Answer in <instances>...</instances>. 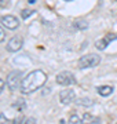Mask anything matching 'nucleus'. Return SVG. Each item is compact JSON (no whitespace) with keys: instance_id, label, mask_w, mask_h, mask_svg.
Returning a JSON list of instances; mask_svg holds the SVG:
<instances>
[{"instance_id":"obj_1","label":"nucleus","mask_w":117,"mask_h":124,"mask_svg":"<svg viewBox=\"0 0 117 124\" xmlns=\"http://www.w3.org/2000/svg\"><path fill=\"white\" fill-rule=\"evenodd\" d=\"M47 81V76L41 69H36V70H32L30 73H28L22 80V84H21V93L23 94H30L35 93L37 90L43 87L44 83Z\"/></svg>"},{"instance_id":"obj_2","label":"nucleus","mask_w":117,"mask_h":124,"mask_svg":"<svg viewBox=\"0 0 117 124\" xmlns=\"http://www.w3.org/2000/svg\"><path fill=\"white\" fill-rule=\"evenodd\" d=\"M101 62V57L98 54H87L79 59L77 65L80 69H88V68H94Z\"/></svg>"},{"instance_id":"obj_3","label":"nucleus","mask_w":117,"mask_h":124,"mask_svg":"<svg viewBox=\"0 0 117 124\" xmlns=\"http://www.w3.org/2000/svg\"><path fill=\"white\" fill-rule=\"evenodd\" d=\"M22 72L21 70H13L7 76V85L11 91H15V90L21 88V84H22Z\"/></svg>"},{"instance_id":"obj_4","label":"nucleus","mask_w":117,"mask_h":124,"mask_svg":"<svg viewBox=\"0 0 117 124\" xmlns=\"http://www.w3.org/2000/svg\"><path fill=\"white\" fill-rule=\"evenodd\" d=\"M57 83L59 85H63V87L73 85V84H76V77L73 76L72 72L63 70V72H59L58 75H57Z\"/></svg>"},{"instance_id":"obj_5","label":"nucleus","mask_w":117,"mask_h":124,"mask_svg":"<svg viewBox=\"0 0 117 124\" xmlns=\"http://www.w3.org/2000/svg\"><path fill=\"white\" fill-rule=\"evenodd\" d=\"M23 46V39L21 37V36H14V37H11V39L8 40V43H7V51H10V53H17V51H19V50L22 48Z\"/></svg>"},{"instance_id":"obj_6","label":"nucleus","mask_w":117,"mask_h":124,"mask_svg":"<svg viewBox=\"0 0 117 124\" xmlns=\"http://www.w3.org/2000/svg\"><path fill=\"white\" fill-rule=\"evenodd\" d=\"M1 25L4 28H7V29H10V31H14V29H17V28L19 26V21L17 17H14V15H3L1 17Z\"/></svg>"},{"instance_id":"obj_7","label":"nucleus","mask_w":117,"mask_h":124,"mask_svg":"<svg viewBox=\"0 0 117 124\" xmlns=\"http://www.w3.org/2000/svg\"><path fill=\"white\" fill-rule=\"evenodd\" d=\"M74 101V91L73 90H63L59 93V102L62 105H69Z\"/></svg>"},{"instance_id":"obj_8","label":"nucleus","mask_w":117,"mask_h":124,"mask_svg":"<svg viewBox=\"0 0 117 124\" xmlns=\"http://www.w3.org/2000/svg\"><path fill=\"white\" fill-rule=\"evenodd\" d=\"M81 124H101V120L98 117L92 116L91 113H84L83 117H81Z\"/></svg>"},{"instance_id":"obj_9","label":"nucleus","mask_w":117,"mask_h":124,"mask_svg":"<svg viewBox=\"0 0 117 124\" xmlns=\"http://www.w3.org/2000/svg\"><path fill=\"white\" fill-rule=\"evenodd\" d=\"M113 93V87L112 85H101L98 87V94L102 97H109Z\"/></svg>"},{"instance_id":"obj_10","label":"nucleus","mask_w":117,"mask_h":124,"mask_svg":"<svg viewBox=\"0 0 117 124\" xmlns=\"http://www.w3.org/2000/svg\"><path fill=\"white\" fill-rule=\"evenodd\" d=\"M77 106H91L94 102L91 101L90 98H77L76 101H74Z\"/></svg>"},{"instance_id":"obj_11","label":"nucleus","mask_w":117,"mask_h":124,"mask_svg":"<svg viewBox=\"0 0 117 124\" xmlns=\"http://www.w3.org/2000/svg\"><path fill=\"white\" fill-rule=\"evenodd\" d=\"M108 44L109 43L105 39H101V40H98V41L95 43V47H96L98 50H105L106 47H108Z\"/></svg>"},{"instance_id":"obj_12","label":"nucleus","mask_w":117,"mask_h":124,"mask_svg":"<svg viewBox=\"0 0 117 124\" xmlns=\"http://www.w3.org/2000/svg\"><path fill=\"white\" fill-rule=\"evenodd\" d=\"M32 14H35V10H29V8H25L21 11V17L23 18V19H26L28 17H30Z\"/></svg>"},{"instance_id":"obj_13","label":"nucleus","mask_w":117,"mask_h":124,"mask_svg":"<svg viewBox=\"0 0 117 124\" xmlns=\"http://www.w3.org/2000/svg\"><path fill=\"white\" fill-rule=\"evenodd\" d=\"M17 110H23L25 109V102H23V99H19V101H17L13 105Z\"/></svg>"},{"instance_id":"obj_14","label":"nucleus","mask_w":117,"mask_h":124,"mask_svg":"<svg viewBox=\"0 0 117 124\" xmlns=\"http://www.w3.org/2000/svg\"><path fill=\"white\" fill-rule=\"evenodd\" d=\"M87 26H88V25H87L86 21H77V22H74V28H76V29H80V31L86 29Z\"/></svg>"},{"instance_id":"obj_15","label":"nucleus","mask_w":117,"mask_h":124,"mask_svg":"<svg viewBox=\"0 0 117 124\" xmlns=\"http://www.w3.org/2000/svg\"><path fill=\"white\" fill-rule=\"evenodd\" d=\"M81 120L79 119V116L76 115V113H73L72 116H70V119H69V124H79Z\"/></svg>"},{"instance_id":"obj_16","label":"nucleus","mask_w":117,"mask_h":124,"mask_svg":"<svg viewBox=\"0 0 117 124\" xmlns=\"http://www.w3.org/2000/svg\"><path fill=\"white\" fill-rule=\"evenodd\" d=\"M103 39L106 40L108 43H110V41H113V40H116V39H117V35H114V33H108V35L103 37Z\"/></svg>"},{"instance_id":"obj_17","label":"nucleus","mask_w":117,"mask_h":124,"mask_svg":"<svg viewBox=\"0 0 117 124\" xmlns=\"http://www.w3.org/2000/svg\"><path fill=\"white\" fill-rule=\"evenodd\" d=\"M0 124H11V121H10L3 113H0Z\"/></svg>"},{"instance_id":"obj_18","label":"nucleus","mask_w":117,"mask_h":124,"mask_svg":"<svg viewBox=\"0 0 117 124\" xmlns=\"http://www.w3.org/2000/svg\"><path fill=\"white\" fill-rule=\"evenodd\" d=\"M10 6V0H0V8H7Z\"/></svg>"},{"instance_id":"obj_19","label":"nucleus","mask_w":117,"mask_h":124,"mask_svg":"<svg viewBox=\"0 0 117 124\" xmlns=\"http://www.w3.org/2000/svg\"><path fill=\"white\" fill-rule=\"evenodd\" d=\"M23 124H36V120L33 117H28V119L23 120Z\"/></svg>"},{"instance_id":"obj_20","label":"nucleus","mask_w":117,"mask_h":124,"mask_svg":"<svg viewBox=\"0 0 117 124\" xmlns=\"http://www.w3.org/2000/svg\"><path fill=\"white\" fill-rule=\"evenodd\" d=\"M11 124H23V119H21V117H17V119L13 120V123Z\"/></svg>"},{"instance_id":"obj_21","label":"nucleus","mask_w":117,"mask_h":124,"mask_svg":"<svg viewBox=\"0 0 117 124\" xmlns=\"http://www.w3.org/2000/svg\"><path fill=\"white\" fill-rule=\"evenodd\" d=\"M6 39V32L3 31V28L0 26V41H3Z\"/></svg>"},{"instance_id":"obj_22","label":"nucleus","mask_w":117,"mask_h":124,"mask_svg":"<svg viewBox=\"0 0 117 124\" xmlns=\"http://www.w3.org/2000/svg\"><path fill=\"white\" fill-rule=\"evenodd\" d=\"M4 87H6V84H4V81L0 79V94L3 93V90H4Z\"/></svg>"},{"instance_id":"obj_23","label":"nucleus","mask_w":117,"mask_h":124,"mask_svg":"<svg viewBox=\"0 0 117 124\" xmlns=\"http://www.w3.org/2000/svg\"><path fill=\"white\" fill-rule=\"evenodd\" d=\"M28 3L29 4H33V3H36V0H28Z\"/></svg>"},{"instance_id":"obj_24","label":"nucleus","mask_w":117,"mask_h":124,"mask_svg":"<svg viewBox=\"0 0 117 124\" xmlns=\"http://www.w3.org/2000/svg\"><path fill=\"white\" fill-rule=\"evenodd\" d=\"M65 1H72V0H65Z\"/></svg>"}]
</instances>
